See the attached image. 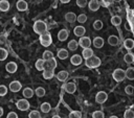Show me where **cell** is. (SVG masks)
Segmentation results:
<instances>
[{
  "instance_id": "cell-1",
  "label": "cell",
  "mask_w": 134,
  "mask_h": 118,
  "mask_svg": "<svg viewBox=\"0 0 134 118\" xmlns=\"http://www.w3.org/2000/svg\"><path fill=\"white\" fill-rule=\"evenodd\" d=\"M34 31L36 33H38V34H42L43 32L47 31V25H46V23L44 21H42V20L36 21L35 24H34Z\"/></svg>"
},
{
  "instance_id": "cell-2",
  "label": "cell",
  "mask_w": 134,
  "mask_h": 118,
  "mask_svg": "<svg viewBox=\"0 0 134 118\" xmlns=\"http://www.w3.org/2000/svg\"><path fill=\"white\" fill-rule=\"evenodd\" d=\"M39 40H40L41 45L44 46V47H48V46L52 43V38H51L50 33L47 32V31H45V32H43L42 34H40V39H39Z\"/></svg>"
},
{
  "instance_id": "cell-3",
  "label": "cell",
  "mask_w": 134,
  "mask_h": 118,
  "mask_svg": "<svg viewBox=\"0 0 134 118\" xmlns=\"http://www.w3.org/2000/svg\"><path fill=\"white\" fill-rule=\"evenodd\" d=\"M100 63H102L100 62V58L97 57V56H95V55H93V56H91V57H89V58L86 60L85 65L88 68H97L98 66H100Z\"/></svg>"
},
{
  "instance_id": "cell-4",
  "label": "cell",
  "mask_w": 134,
  "mask_h": 118,
  "mask_svg": "<svg viewBox=\"0 0 134 118\" xmlns=\"http://www.w3.org/2000/svg\"><path fill=\"white\" fill-rule=\"evenodd\" d=\"M112 77H113V79H114L115 81H117V82L122 81V80L126 78V71L122 70V69H120V68H117V69H115V70L113 71Z\"/></svg>"
},
{
  "instance_id": "cell-5",
  "label": "cell",
  "mask_w": 134,
  "mask_h": 118,
  "mask_svg": "<svg viewBox=\"0 0 134 118\" xmlns=\"http://www.w3.org/2000/svg\"><path fill=\"white\" fill-rule=\"evenodd\" d=\"M107 99H108V94H107L106 92H104V91H99V92H97L96 95H95V101H96L97 103H100V104H102V103L106 102Z\"/></svg>"
},
{
  "instance_id": "cell-6",
  "label": "cell",
  "mask_w": 134,
  "mask_h": 118,
  "mask_svg": "<svg viewBox=\"0 0 134 118\" xmlns=\"http://www.w3.org/2000/svg\"><path fill=\"white\" fill-rule=\"evenodd\" d=\"M91 40H90V38L89 37H85V36H83V37H81L80 38V40H79V45L84 49V48H88V47H90V45H91Z\"/></svg>"
},
{
  "instance_id": "cell-7",
  "label": "cell",
  "mask_w": 134,
  "mask_h": 118,
  "mask_svg": "<svg viewBox=\"0 0 134 118\" xmlns=\"http://www.w3.org/2000/svg\"><path fill=\"white\" fill-rule=\"evenodd\" d=\"M16 105L20 111H27L29 109V102L26 99H19Z\"/></svg>"
},
{
  "instance_id": "cell-8",
  "label": "cell",
  "mask_w": 134,
  "mask_h": 118,
  "mask_svg": "<svg viewBox=\"0 0 134 118\" xmlns=\"http://www.w3.org/2000/svg\"><path fill=\"white\" fill-rule=\"evenodd\" d=\"M64 90H65V92L69 93V94H72V93L75 92L76 86H75V84L73 81H70V82H67V84L64 85Z\"/></svg>"
},
{
  "instance_id": "cell-9",
  "label": "cell",
  "mask_w": 134,
  "mask_h": 118,
  "mask_svg": "<svg viewBox=\"0 0 134 118\" xmlns=\"http://www.w3.org/2000/svg\"><path fill=\"white\" fill-rule=\"evenodd\" d=\"M21 88H22V85H21V82L18 81V80H13V81L9 84V90H10L12 92H15V93H16V92L20 91Z\"/></svg>"
},
{
  "instance_id": "cell-10",
  "label": "cell",
  "mask_w": 134,
  "mask_h": 118,
  "mask_svg": "<svg viewBox=\"0 0 134 118\" xmlns=\"http://www.w3.org/2000/svg\"><path fill=\"white\" fill-rule=\"evenodd\" d=\"M5 69L8 73H15L18 69V66L15 62H8L6 65H5Z\"/></svg>"
},
{
  "instance_id": "cell-11",
  "label": "cell",
  "mask_w": 134,
  "mask_h": 118,
  "mask_svg": "<svg viewBox=\"0 0 134 118\" xmlns=\"http://www.w3.org/2000/svg\"><path fill=\"white\" fill-rule=\"evenodd\" d=\"M88 6H89V9L91 11H96L99 8L100 4H99V1L98 0H90L89 3H88Z\"/></svg>"
},
{
  "instance_id": "cell-12",
  "label": "cell",
  "mask_w": 134,
  "mask_h": 118,
  "mask_svg": "<svg viewBox=\"0 0 134 118\" xmlns=\"http://www.w3.org/2000/svg\"><path fill=\"white\" fill-rule=\"evenodd\" d=\"M68 36H69V31L67 29H61L59 31V33H58V39H59V41L64 42V41L67 40Z\"/></svg>"
},
{
  "instance_id": "cell-13",
  "label": "cell",
  "mask_w": 134,
  "mask_h": 118,
  "mask_svg": "<svg viewBox=\"0 0 134 118\" xmlns=\"http://www.w3.org/2000/svg\"><path fill=\"white\" fill-rule=\"evenodd\" d=\"M85 32H86V29H85V27L84 26H81V25H79V26H75L74 27V29H73V33L76 36V37H83L84 34H85Z\"/></svg>"
},
{
  "instance_id": "cell-14",
  "label": "cell",
  "mask_w": 134,
  "mask_h": 118,
  "mask_svg": "<svg viewBox=\"0 0 134 118\" xmlns=\"http://www.w3.org/2000/svg\"><path fill=\"white\" fill-rule=\"evenodd\" d=\"M57 67V61L54 57L48 60V61H45V69H52L54 70V68Z\"/></svg>"
},
{
  "instance_id": "cell-15",
  "label": "cell",
  "mask_w": 134,
  "mask_h": 118,
  "mask_svg": "<svg viewBox=\"0 0 134 118\" xmlns=\"http://www.w3.org/2000/svg\"><path fill=\"white\" fill-rule=\"evenodd\" d=\"M16 6H17V9H18V10H20V11H24V10L27 9L28 4H27V2H26L25 0H19V1L17 2Z\"/></svg>"
},
{
  "instance_id": "cell-16",
  "label": "cell",
  "mask_w": 134,
  "mask_h": 118,
  "mask_svg": "<svg viewBox=\"0 0 134 118\" xmlns=\"http://www.w3.org/2000/svg\"><path fill=\"white\" fill-rule=\"evenodd\" d=\"M82 61H83V58H82V56H81L80 54H74V55H72L71 58H70L71 64L74 65V66L81 65V64H82Z\"/></svg>"
},
{
  "instance_id": "cell-17",
  "label": "cell",
  "mask_w": 134,
  "mask_h": 118,
  "mask_svg": "<svg viewBox=\"0 0 134 118\" xmlns=\"http://www.w3.org/2000/svg\"><path fill=\"white\" fill-rule=\"evenodd\" d=\"M76 19H77V16H76L74 13H72V11H69V13L65 14V20H66L67 22H69V23L75 22Z\"/></svg>"
},
{
  "instance_id": "cell-18",
  "label": "cell",
  "mask_w": 134,
  "mask_h": 118,
  "mask_svg": "<svg viewBox=\"0 0 134 118\" xmlns=\"http://www.w3.org/2000/svg\"><path fill=\"white\" fill-rule=\"evenodd\" d=\"M92 43H93V46L95 48H102L104 46V39L100 38V37H95L93 39V42Z\"/></svg>"
},
{
  "instance_id": "cell-19",
  "label": "cell",
  "mask_w": 134,
  "mask_h": 118,
  "mask_svg": "<svg viewBox=\"0 0 134 118\" xmlns=\"http://www.w3.org/2000/svg\"><path fill=\"white\" fill-rule=\"evenodd\" d=\"M82 56H83L85 60H87V58L93 56V50H92L90 47H88V48H84L83 51H82Z\"/></svg>"
},
{
  "instance_id": "cell-20",
  "label": "cell",
  "mask_w": 134,
  "mask_h": 118,
  "mask_svg": "<svg viewBox=\"0 0 134 118\" xmlns=\"http://www.w3.org/2000/svg\"><path fill=\"white\" fill-rule=\"evenodd\" d=\"M68 72L67 71H64V70H62V71H60L59 73H57V78H58V80H60V81H65L67 78H68Z\"/></svg>"
},
{
  "instance_id": "cell-21",
  "label": "cell",
  "mask_w": 134,
  "mask_h": 118,
  "mask_svg": "<svg viewBox=\"0 0 134 118\" xmlns=\"http://www.w3.org/2000/svg\"><path fill=\"white\" fill-rule=\"evenodd\" d=\"M54 76V72L52 69H44L43 70V77L45 79H50Z\"/></svg>"
},
{
  "instance_id": "cell-22",
  "label": "cell",
  "mask_w": 134,
  "mask_h": 118,
  "mask_svg": "<svg viewBox=\"0 0 134 118\" xmlns=\"http://www.w3.org/2000/svg\"><path fill=\"white\" fill-rule=\"evenodd\" d=\"M57 55H58V57H59L60 60H66V58L68 57V51H67L66 49H64V48L59 49Z\"/></svg>"
},
{
  "instance_id": "cell-23",
  "label": "cell",
  "mask_w": 134,
  "mask_h": 118,
  "mask_svg": "<svg viewBox=\"0 0 134 118\" xmlns=\"http://www.w3.org/2000/svg\"><path fill=\"white\" fill-rule=\"evenodd\" d=\"M35 66H36V68H37V70H39V71H43V70L45 69V60H43V58H39V60H37Z\"/></svg>"
},
{
  "instance_id": "cell-24",
  "label": "cell",
  "mask_w": 134,
  "mask_h": 118,
  "mask_svg": "<svg viewBox=\"0 0 134 118\" xmlns=\"http://www.w3.org/2000/svg\"><path fill=\"white\" fill-rule=\"evenodd\" d=\"M10 5L7 0H1L0 1V10L1 11H7L9 9Z\"/></svg>"
},
{
  "instance_id": "cell-25",
  "label": "cell",
  "mask_w": 134,
  "mask_h": 118,
  "mask_svg": "<svg viewBox=\"0 0 134 118\" xmlns=\"http://www.w3.org/2000/svg\"><path fill=\"white\" fill-rule=\"evenodd\" d=\"M118 42H119V40H118V38L116 37V36H110L109 38H108V43L111 45V46H116L117 44H118Z\"/></svg>"
},
{
  "instance_id": "cell-26",
  "label": "cell",
  "mask_w": 134,
  "mask_h": 118,
  "mask_svg": "<svg viewBox=\"0 0 134 118\" xmlns=\"http://www.w3.org/2000/svg\"><path fill=\"white\" fill-rule=\"evenodd\" d=\"M77 47H79V42H77V41H75V40L69 41V43H68V49H69V50L74 51V50L77 49Z\"/></svg>"
},
{
  "instance_id": "cell-27",
  "label": "cell",
  "mask_w": 134,
  "mask_h": 118,
  "mask_svg": "<svg viewBox=\"0 0 134 118\" xmlns=\"http://www.w3.org/2000/svg\"><path fill=\"white\" fill-rule=\"evenodd\" d=\"M22 94H23V96H24L25 98H31V97L34 96V90H31L30 88H25V89L23 90Z\"/></svg>"
},
{
  "instance_id": "cell-28",
  "label": "cell",
  "mask_w": 134,
  "mask_h": 118,
  "mask_svg": "<svg viewBox=\"0 0 134 118\" xmlns=\"http://www.w3.org/2000/svg\"><path fill=\"white\" fill-rule=\"evenodd\" d=\"M126 78H128L129 80H133L134 79V68H128L126 70Z\"/></svg>"
},
{
  "instance_id": "cell-29",
  "label": "cell",
  "mask_w": 134,
  "mask_h": 118,
  "mask_svg": "<svg viewBox=\"0 0 134 118\" xmlns=\"http://www.w3.org/2000/svg\"><path fill=\"white\" fill-rule=\"evenodd\" d=\"M40 109H41V111H42L43 113H48V112H50V110H51V105H50V103H48V102H43V103L41 104Z\"/></svg>"
},
{
  "instance_id": "cell-30",
  "label": "cell",
  "mask_w": 134,
  "mask_h": 118,
  "mask_svg": "<svg viewBox=\"0 0 134 118\" xmlns=\"http://www.w3.org/2000/svg\"><path fill=\"white\" fill-rule=\"evenodd\" d=\"M124 46L127 48V49H132L134 47V40L132 39H126L125 42H124Z\"/></svg>"
},
{
  "instance_id": "cell-31",
  "label": "cell",
  "mask_w": 134,
  "mask_h": 118,
  "mask_svg": "<svg viewBox=\"0 0 134 118\" xmlns=\"http://www.w3.org/2000/svg\"><path fill=\"white\" fill-rule=\"evenodd\" d=\"M111 24H113L114 26H118L121 24V18L119 16H113L111 18Z\"/></svg>"
},
{
  "instance_id": "cell-32",
  "label": "cell",
  "mask_w": 134,
  "mask_h": 118,
  "mask_svg": "<svg viewBox=\"0 0 134 118\" xmlns=\"http://www.w3.org/2000/svg\"><path fill=\"white\" fill-rule=\"evenodd\" d=\"M124 61L127 63V64H131V63H133L134 62V55L132 54V53H126L125 54V56H124Z\"/></svg>"
},
{
  "instance_id": "cell-33",
  "label": "cell",
  "mask_w": 134,
  "mask_h": 118,
  "mask_svg": "<svg viewBox=\"0 0 134 118\" xmlns=\"http://www.w3.org/2000/svg\"><path fill=\"white\" fill-rule=\"evenodd\" d=\"M52 57H53V53H52L51 51L45 50V51L43 52V55H42V58H43V60L48 61V60H50V58H52Z\"/></svg>"
},
{
  "instance_id": "cell-34",
  "label": "cell",
  "mask_w": 134,
  "mask_h": 118,
  "mask_svg": "<svg viewBox=\"0 0 134 118\" xmlns=\"http://www.w3.org/2000/svg\"><path fill=\"white\" fill-rule=\"evenodd\" d=\"M35 93H36V95H37L38 97H43V96L45 95V89L42 88V87H39V88L36 89Z\"/></svg>"
},
{
  "instance_id": "cell-35",
  "label": "cell",
  "mask_w": 134,
  "mask_h": 118,
  "mask_svg": "<svg viewBox=\"0 0 134 118\" xmlns=\"http://www.w3.org/2000/svg\"><path fill=\"white\" fill-rule=\"evenodd\" d=\"M93 28L95 30H100L103 28V22L100 20H96L93 22Z\"/></svg>"
},
{
  "instance_id": "cell-36",
  "label": "cell",
  "mask_w": 134,
  "mask_h": 118,
  "mask_svg": "<svg viewBox=\"0 0 134 118\" xmlns=\"http://www.w3.org/2000/svg\"><path fill=\"white\" fill-rule=\"evenodd\" d=\"M124 118H134V111L131 109L126 110L124 114Z\"/></svg>"
},
{
  "instance_id": "cell-37",
  "label": "cell",
  "mask_w": 134,
  "mask_h": 118,
  "mask_svg": "<svg viewBox=\"0 0 134 118\" xmlns=\"http://www.w3.org/2000/svg\"><path fill=\"white\" fill-rule=\"evenodd\" d=\"M7 51L4 48H0V61H4L7 57Z\"/></svg>"
},
{
  "instance_id": "cell-38",
  "label": "cell",
  "mask_w": 134,
  "mask_h": 118,
  "mask_svg": "<svg viewBox=\"0 0 134 118\" xmlns=\"http://www.w3.org/2000/svg\"><path fill=\"white\" fill-rule=\"evenodd\" d=\"M81 117H82V114L79 111H72L69 114V118H81Z\"/></svg>"
},
{
  "instance_id": "cell-39",
  "label": "cell",
  "mask_w": 134,
  "mask_h": 118,
  "mask_svg": "<svg viewBox=\"0 0 134 118\" xmlns=\"http://www.w3.org/2000/svg\"><path fill=\"white\" fill-rule=\"evenodd\" d=\"M92 118H105V115L102 111H95L92 113Z\"/></svg>"
},
{
  "instance_id": "cell-40",
  "label": "cell",
  "mask_w": 134,
  "mask_h": 118,
  "mask_svg": "<svg viewBox=\"0 0 134 118\" xmlns=\"http://www.w3.org/2000/svg\"><path fill=\"white\" fill-rule=\"evenodd\" d=\"M76 20H77L79 23H85L87 21V16L85 14H81V15L77 16V19Z\"/></svg>"
},
{
  "instance_id": "cell-41",
  "label": "cell",
  "mask_w": 134,
  "mask_h": 118,
  "mask_svg": "<svg viewBox=\"0 0 134 118\" xmlns=\"http://www.w3.org/2000/svg\"><path fill=\"white\" fill-rule=\"evenodd\" d=\"M28 117L29 118H41V114L38 111H31L28 114Z\"/></svg>"
},
{
  "instance_id": "cell-42",
  "label": "cell",
  "mask_w": 134,
  "mask_h": 118,
  "mask_svg": "<svg viewBox=\"0 0 134 118\" xmlns=\"http://www.w3.org/2000/svg\"><path fill=\"white\" fill-rule=\"evenodd\" d=\"M133 91H134L133 86H131V85L126 86V88H125V92H126V94H128V95H132V94H133Z\"/></svg>"
},
{
  "instance_id": "cell-43",
  "label": "cell",
  "mask_w": 134,
  "mask_h": 118,
  "mask_svg": "<svg viewBox=\"0 0 134 118\" xmlns=\"http://www.w3.org/2000/svg\"><path fill=\"white\" fill-rule=\"evenodd\" d=\"M7 93V88L4 85H0V96H4Z\"/></svg>"
},
{
  "instance_id": "cell-44",
  "label": "cell",
  "mask_w": 134,
  "mask_h": 118,
  "mask_svg": "<svg viewBox=\"0 0 134 118\" xmlns=\"http://www.w3.org/2000/svg\"><path fill=\"white\" fill-rule=\"evenodd\" d=\"M76 5L79 7H85L87 5V0H76Z\"/></svg>"
},
{
  "instance_id": "cell-45",
  "label": "cell",
  "mask_w": 134,
  "mask_h": 118,
  "mask_svg": "<svg viewBox=\"0 0 134 118\" xmlns=\"http://www.w3.org/2000/svg\"><path fill=\"white\" fill-rule=\"evenodd\" d=\"M6 118H18V115L15 112H9L6 116Z\"/></svg>"
},
{
  "instance_id": "cell-46",
  "label": "cell",
  "mask_w": 134,
  "mask_h": 118,
  "mask_svg": "<svg viewBox=\"0 0 134 118\" xmlns=\"http://www.w3.org/2000/svg\"><path fill=\"white\" fill-rule=\"evenodd\" d=\"M113 1H114V0H103V4H104L105 6H108V5H110Z\"/></svg>"
},
{
  "instance_id": "cell-47",
  "label": "cell",
  "mask_w": 134,
  "mask_h": 118,
  "mask_svg": "<svg viewBox=\"0 0 134 118\" xmlns=\"http://www.w3.org/2000/svg\"><path fill=\"white\" fill-rule=\"evenodd\" d=\"M125 26H126V29H127V30H130V29H131V27L129 26V23H126Z\"/></svg>"
},
{
  "instance_id": "cell-48",
  "label": "cell",
  "mask_w": 134,
  "mask_h": 118,
  "mask_svg": "<svg viewBox=\"0 0 134 118\" xmlns=\"http://www.w3.org/2000/svg\"><path fill=\"white\" fill-rule=\"evenodd\" d=\"M61 1V3H68V2H70V0H60Z\"/></svg>"
},
{
  "instance_id": "cell-49",
  "label": "cell",
  "mask_w": 134,
  "mask_h": 118,
  "mask_svg": "<svg viewBox=\"0 0 134 118\" xmlns=\"http://www.w3.org/2000/svg\"><path fill=\"white\" fill-rule=\"evenodd\" d=\"M2 115H3V109H2L1 107H0V117H1Z\"/></svg>"
},
{
  "instance_id": "cell-50",
  "label": "cell",
  "mask_w": 134,
  "mask_h": 118,
  "mask_svg": "<svg viewBox=\"0 0 134 118\" xmlns=\"http://www.w3.org/2000/svg\"><path fill=\"white\" fill-rule=\"evenodd\" d=\"M52 118H61V117H60V116H58V115H54Z\"/></svg>"
},
{
  "instance_id": "cell-51",
  "label": "cell",
  "mask_w": 134,
  "mask_h": 118,
  "mask_svg": "<svg viewBox=\"0 0 134 118\" xmlns=\"http://www.w3.org/2000/svg\"><path fill=\"white\" fill-rule=\"evenodd\" d=\"M110 118H118V117H117V116H114V115H113V116H111Z\"/></svg>"
},
{
  "instance_id": "cell-52",
  "label": "cell",
  "mask_w": 134,
  "mask_h": 118,
  "mask_svg": "<svg viewBox=\"0 0 134 118\" xmlns=\"http://www.w3.org/2000/svg\"><path fill=\"white\" fill-rule=\"evenodd\" d=\"M132 13H133V15H134V8H133V9H132Z\"/></svg>"
},
{
  "instance_id": "cell-53",
  "label": "cell",
  "mask_w": 134,
  "mask_h": 118,
  "mask_svg": "<svg viewBox=\"0 0 134 118\" xmlns=\"http://www.w3.org/2000/svg\"><path fill=\"white\" fill-rule=\"evenodd\" d=\"M114 1H120V0H114Z\"/></svg>"
}]
</instances>
